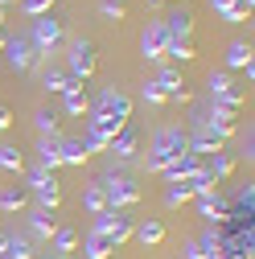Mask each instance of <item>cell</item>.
I'll return each instance as SVG.
<instances>
[{
  "mask_svg": "<svg viewBox=\"0 0 255 259\" xmlns=\"http://www.w3.org/2000/svg\"><path fill=\"white\" fill-rule=\"evenodd\" d=\"M128 123H132V99H128L123 91H115V87L99 91V99L87 107V127H91V132H99L107 144L123 132Z\"/></svg>",
  "mask_w": 255,
  "mask_h": 259,
  "instance_id": "6da1fadb",
  "label": "cell"
},
{
  "mask_svg": "<svg viewBox=\"0 0 255 259\" xmlns=\"http://www.w3.org/2000/svg\"><path fill=\"white\" fill-rule=\"evenodd\" d=\"M189 152V136L181 132V127H161V132L152 136V148H148V173H161L169 160H177V156H185Z\"/></svg>",
  "mask_w": 255,
  "mask_h": 259,
  "instance_id": "7a4b0ae2",
  "label": "cell"
},
{
  "mask_svg": "<svg viewBox=\"0 0 255 259\" xmlns=\"http://www.w3.org/2000/svg\"><path fill=\"white\" fill-rule=\"evenodd\" d=\"M91 231L107 235V239H111V247L119 251L128 239H132V231H136V218L128 214V210H103V214H95V226H91Z\"/></svg>",
  "mask_w": 255,
  "mask_h": 259,
  "instance_id": "3957f363",
  "label": "cell"
},
{
  "mask_svg": "<svg viewBox=\"0 0 255 259\" xmlns=\"http://www.w3.org/2000/svg\"><path fill=\"white\" fill-rule=\"evenodd\" d=\"M99 185H103L107 210H128V206H136V202H140V185H136L132 177H123V173H107Z\"/></svg>",
  "mask_w": 255,
  "mask_h": 259,
  "instance_id": "277c9868",
  "label": "cell"
},
{
  "mask_svg": "<svg viewBox=\"0 0 255 259\" xmlns=\"http://www.w3.org/2000/svg\"><path fill=\"white\" fill-rule=\"evenodd\" d=\"M29 189H33V198H37V210H58V198H62V189H58V177L41 165L29 169Z\"/></svg>",
  "mask_w": 255,
  "mask_h": 259,
  "instance_id": "5b68a950",
  "label": "cell"
},
{
  "mask_svg": "<svg viewBox=\"0 0 255 259\" xmlns=\"http://www.w3.org/2000/svg\"><path fill=\"white\" fill-rule=\"evenodd\" d=\"M235 115H239V111H231V107H218V103H214V107H210V111L198 119V127H202L206 136H214V140H222V144H227V140L235 136Z\"/></svg>",
  "mask_w": 255,
  "mask_h": 259,
  "instance_id": "8992f818",
  "label": "cell"
},
{
  "mask_svg": "<svg viewBox=\"0 0 255 259\" xmlns=\"http://www.w3.org/2000/svg\"><path fill=\"white\" fill-rule=\"evenodd\" d=\"M95 62H99V58H95V41L74 37V41H70V62H66V74L82 82V78H91V74H95Z\"/></svg>",
  "mask_w": 255,
  "mask_h": 259,
  "instance_id": "52a82bcc",
  "label": "cell"
},
{
  "mask_svg": "<svg viewBox=\"0 0 255 259\" xmlns=\"http://www.w3.org/2000/svg\"><path fill=\"white\" fill-rule=\"evenodd\" d=\"M58 41H62V21H58V17H50V13H46V17H37V21H33V37H29L33 54H37V58H46Z\"/></svg>",
  "mask_w": 255,
  "mask_h": 259,
  "instance_id": "ba28073f",
  "label": "cell"
},
{
  "mask_svg": "<svg viewBox=\"0 0 255 259\" xmlns=\"http://www.w3.org/2000/svg\"><path fill=\"white\" fill-rule=\"evenodd\" d=\"M210 99L218 103V107H231V111H239L243 107V91L235 87V78L227 74V70H218V74H210Z\"/></svg>",
  "mask_w": 255,
  "mask_h": 259,
  "instance_id": "9c48e42d",
  "label": "cell"
},
{
  "mask_svg": "<svg viewBox=\"0 0 255 259\" xmlns=\"http://www.w3.org/2000/svg\"><path fill=\"white\" fill-rule=\"evenodd\" d=\"M140 50H144L148 62H161V58H165V50H169V29H165V21H148V29L140 33Z\"/></svg>",
  "mask_w": 255,
  "mask_h": 259,
  "instance_id": "30bf717a",
  "label": "cell"
},
{
  "mask_svg": "<svg viewBox=\"0 0 255 259\" xmlns=\"http://www.w3.org/2000/svg\"><path fill=\"white\" fill-rule=\"evenodd\" d=\"M152 82H156V91L165 95V103H189V91H185V78H181L177 66H165Z\"/></svg>",
  "mask_w": 255,
  "mask_h": 259,
  "instance_id": "8fae6325",
  "label": "cell"
},
{
  "mask_svg": "<svg viewBox=\"0 0 255 259\" xmlns=\"http://www.w3.org/2000/svg\"><path fill=\"white\" fill-rule=\"evenodd\" d=\"M202 169V156H194V152H185V156H177V160H169V165L156 173V177H165V181H185V177H194Z\"/></svg>",
  "mask_w": 255,
  "mask_h": 259,
  "instance_id": "7c38bea8",
  "label": "cell"
},
{
  "mask_svg": "<svg viewBox=\"0 0 255 259\" xmlns=\"http://www.w3.org/2000/svg\"><path fill=\"white\" fill-rule=\"evenodd\" d=\"M5 54H9V66L13 70H29V66H33V46H29V37H9L5 41Z\"/></svg>",
  "mask_w": 255,
  "mask_h": 259,
  "instance_id": "4fadbf2b",
  "label": "cell"
},
{
  "mask_svg": "<svg viewBox=\"0 0 255 259\" xmlns=\"http://www.w3.org/2000/svg\"><path fill=\"white\" fill-rule=\"evenodd\" d=\"M198 214L214 226V222H222V218H227V198H222V193L214 189V193H202V198H198Z\"/></svg>",
  "mask_w": 255,
  "mask_h": 259,
  "instance_id": "5bb4252c",
  "label": "cell"
},
{
  "mask_svg": "<svg viewBox=\"0 0 255 259\" xmlns=\"http://www.w3.org/2000/svg\"><path fill=\"white\" fill-rule=\"evenodd\" d=\"M161 21L169 29V37H177V41H189V33H194V17H189V9H177V13L161 17Z\"/></svg>",
  "mask_w": 255,
  "mask_h": 259,
  "instance_id": "9a60e30c",
  "label": "cell"
},
{
  "mask_svg": "<svg viewBox=\"0 0 255 259\" xmlns=\"http://www.w3.org/2000/svg\"><path fill=\"white\" fill-rule=\"evenodd\" d=\"M136 144H140L136 127H123V132L107 144V152H115V160H132V156H136Z\"/></svg>",
  "mask_w": 255,
  "mask_h": 259,
  "instance_id": "2e32d148",
  "label": "cell"
},
{
  "mask_svg": "<svg viewBox=\"0 0 255 259\" xmlns=\"http://www.w3.org/2000/svg\"><path fill=\"white\" fill-rule=\"evenodd\" d=\"M111 239L107 235H99V231H87V239H82V255L87 259H111Z\"/></svg>",
  "mask_w": 255,
  "mask_h": 259,
  "instance_id": "e0dca14e",
  "label": "cell"
},
{
  "mask_svg": "<svg viewBox=\"0 0 255 259\" xmlns=\"http://www.w3.org/2000/svg\"><path fill=\"white\" fill-rule=\"evenodd\" d=\"M87 107H91V99H87L82 82H74L70 91H62V111L66 115H87Z\"/></svg>",
  "mask_w": 255,
  "mask_h": 259,
  "instance_id": "ac0fdd59",
  "label": "cell"
},
{
  "mask_svg": "<svg viewBox=\"0 0 255 259\" xmlns=\"http://www.w3.org/2000/svg\"><path fill=\"white\" fill-rule=\"evenodd\" d=\"M144 247H156V243H161L165 239V222L161 218H144V222H136V231H132Z\"/></svg>",
  "mask_w": 255,
  "mask_h": 259,
  "instance_id": "d6986e66",
  "label": "cell"
},
{
  "mask_svg": "<svg viewBox=\"0 0 255 259\" xmlns=\"http://www.w3.org/2000/svg\"><path fill=\"white\" fill-rule=\"evenodd\" d=\"M91 152H87V144L82 140H58V160H62V165H82V160H87Z\"/></svg>",
  "mask_w": 255,
  "mask_h": 259,
  "instance_id": "ffe728a7",
  "label": "cell"
},
{
  "mask_svg": "<svg viewBox=\"0 0 255 259\" xmlns=\"http://www.w3.org/2000/svg\"><path fill=\"white\" fill-rule=\"evenodd\" d=\"M29 231H33L37 239H46V243H50V239H54V231H58V222H54V214H50V210H37V206H33V214H29Z\"/></svg>",
  "mask_w": 255,
  "mask_h": 259,
  "instance_id": "44dd1931",
  "label": "cell"
},
{
  "mask_svg": "<svg viewBox=\"0 0 255 259\" xmlns=\"http://www.w3.org/2000/svg\"><path fill=\"white\" fill-rule=\"evenodd\" d=\"M222 62H227V70H247V66H251V46H247V41H231Z\"/></svg>",
  "mask_w": 255,
  "mask_h": 259,
  "instance_id": "7402d4cb",
  "label": "cell"
},
{
  "mask_svg": "<svg viewBox=\"0 0 255 259\" xmlns=\"http://www.w3.org/2000/svg\"><path fill=\"white\" fill-rule=\"evenodd\" d=\"M0 259H33V243H29L25 235H9V239H5V251H0Z\"/></svg>",
  "mask_w": 255,
  "mask_h": 259,
  "instance_id": "603a6c76",
  "label": "cell"
},
{
  "mask_svg": "<svg viewBox=\"0 0 255 259\" xmlns=\"http://www.w3.org/2000/svg\"><path fill=\"white\" fill-rule=\"evenodd\" d=\"M202 169H206L214 181H222V177H231V173H235V156H231V152H214Z\"/></svg>",
  "mask_w": 255,
  "mask_h": 259,
  "instance_id": "cb8c5ba5",
  "label": "cell"
},
{
  "mask_svg": "<svg viewBox=\"0 0 255 259\" xmlns=\"http://www.w3.org/2000/svg\"><path fill=\"white\" fill-rule=\"evenodd\" d=\"M189 198H194V185H189V177H185V181H169V189H165V206H169V210L185 206Z\"/></svg>",
  "mask_w": 255,
  "mask_h": 259,
  "instance_id": "d4e9b609",
  "label": "cell"
},
{
  "mask_svg": "<svg viewBox=\"0 0 255 259\" xmlns=\"http://www.w3.org/2000/svg\"><path fill=\"white\" fill-rule=\"evenodd\" d=\"M37 165L50 169V173L62 165V160H58V136H41V144H37Z\"/></svg>",
  "mask_w": 255,
  "mask_h": 259,
  "instance_id": "484cf974",
  "label": "cell"
},
{
  "mask_svg": "<svg viewBox=\"0 0 255 259\" xmlns=\"http://www.w3.org/2000/svg\"><path fill=\"white\" fill-rule=\"evenodd\" d=\"M50 243H54V251H58V255H70V251H78V235L70 231V226H58Z\"/></svg>",
  "mask_w": 255,
  "mask_h": 259,
  "instance_id": "4316f807",
  "label": "cell"
},
{
  "mask_svg": "<svg viewBox=\"0 0 255 259\" xmlns=\"http://www.w3.org/2000/svg\"><path fill=\"white\" fill-rule=\"evenodd\" d=\"M78 78H70L66 70H46V78H41V87L46 91H54V95H62V91H70Z\"/></svg>",
  "mask_w": 255,
  "mask_h": 259,
  "instance_id": "83f0119b",
  "label": "cell"
},
{
  "mask_svg": "<svg viewBox=\"0 0 255 259\" xmlns=\"http://www.w3.org/2000/svg\"><path fill=\"white\" fill-rule=\"evenodd\" d=\"M165 58H173V62H194V58H198V50H194V41H177V37H169Z\"/></svg>",
  "mask_w": 255,
  "mask_h": 259,
  "instance_id": "f1b7e54d",
  "label": "cell"
},
{
  "mask_svg": "<svg viewBox=\"0 0 255 259\" xmlns=\"http://www.w3.org/2000/svg\"><path fill=\"white\" fill-rule=\"evenodd\" d=\"M82 206H87L91 214H103V210H107V198H103V185H87V189H82Z\"/></svg>",
  "mask_w": 255,
  "mask_h": 259,
  "instance_id": "f546056e",
  "label": "cell"
},
{
  "mask_svg": "<svg viewBox=\"0 0 255 259\" xmlns=\"http://www.w3.org/2000/svg\"><path fill=\"white\" fill-rule=\"evenodd\" d=\"M25 206H29V198H25L21 189H0V210H5V214H13V210H25Z\"/></svg>",
  "mask_w": 255,
  "mask_h": 259,
  "instance_id": "4dcf8cb0",
  "label": "cell"
},
{
  "mask_svg": "<svg viewBox=\"0 0 255 259\" xmlns=\"http://www.w3.org/2000/svg\"><path fill=\"white\" fill-rule=\"evenodd\" d=\"M0 169H5V173H17V169H21V152H17V144H0Z\"/></svg>",
  "mask_w": 255,
  "mask_h": 259,
  "instance_id": "1f68e13d",
  "label": "cell"
},
{
  "mask_svg": "<svg viewBox=\"0 0 255 259\" xmlns=\"http://www.w3.org/2000/svg\"><path fill=\"white\" fill-rule=\"evenodd\" d=\"M33 123H37V132H41V136H54V127H58V111H46V107H41V111L33 115Z\"/></svg>",
  "mask_w": 255,
  "mask_h": 259,
  "instance_id": "d6a6232c",
  "label": "cell"
},
{
  "mask_svg": "<svg viewBox=\"0 0 255 259\" xmlns=\"http://www.w3.org/2000/svg\"><path fill=\"white\" fill-rule=\"evenodd\" d=\"M99 13L111 17V21H123L128 17V5H123V0H99Z\"/></svg>",
  "mask_w": 255,
  "mask_h": 259,
  "instance_id": "836d02e7",
  "label": "cell"
},
{
  "mask_svg": "<svg viewBox=\"0 0 255 259\" xmlns=\"http://www.w3.org/2000/svg\"><path fill=\"white\" fill-rule=\"evenodd\" d=\"M21 9H25L29 17H46V13L54 9V0H21Z\"/></svg>",
  "mask_w": 255,
  "mask_h": 259,
  "instance_id": "e575fe53",
  "label": "cell"
},
{
  "mask_svg": "<svg viewBox=\"0 0 255 259\" xmlns=\"http://www.w3.org/2000/svg\"><path fill=\"white\" fill-rule=\"evenodd\" d=\"M140 99H144L148 107H161V103H165V95L156 91V82H144V91H140Z\"/></svg>",
  "mask_w": 255,
  "mask_h": 259,
  "instance_id": "d590c367",
  "label": "cell"
},
{
  "mask_svg": "<svg viewBox=\"0 0 255 259\" xmlns=\"http://www.w3.org/2000/svg\"><path fill=\"white\" fill-rule=\"evenodd\" d=\"M194 243H198L206 255H214V251H218V231H214V226H206V235H202V239H194Z\"/></svg>",
  "mask_w": 255,
  "mask_h": 259,
  "instance_id": "8d00e7d4",
  "label": "cell"
},
{
  "mask_svg": "<svg viewBox=\"0 0 255 259\" xmlns=\"http://www.w3.org/2000/svg\"><path fill=\"white\" fill-rule=\"evenodd\" d=\"M82 144H87V152H107V140H103L99 132H91V127H87V140H82Z\"/></svg>",
  "mask_w": 255,
  "mask_h": 259,
  "instance_id": "74e56055",
  "label": "cell"
},
{
  "mask_svg": "<svg viewBox=\"0 0 255 259\" xmlns=\"http://www.w3.org/2000/svg\"><path fill=\"white\" fill-rule=\"evenodd\" d=\"M181 259H206V251H202V247H198L194 239H189V243L181 247Z\"/></svg>",
  "mask_w": 255,
  "mask_h": 259,
  "instance_id": "f35d334b",
  "label": "cell"
},
{
  "mask_svg": "<svg viewBox=\"0 0 255 259\" xmlns=\"http://www.w3.org/2000/svg\"><path fill=\"white\" fill-rule=\"evenodd\" d=\"M9 127H13V107L0 103V132H9Z\"/></svg>",
  "mask_w": 255,
  "mask_h": 259,
  "instance_id": "ab89813d",
  "label": "cell"
},
{
  "mask_svg": "<svg viewBox=\"0 0 255 259\" xmlns=\"http://www.w3.org/2000/svg\"><path fill=\"white\" fill-rule=\"evenodd\" d=\"M148 5H177V0H148Z\"/></svg>",
  "mask_w": 255,
  "mask_h": 259,
  "instance_id": "60d3db41",
  "label": "cell"
},
{
  "mask_svg": "<svg viewBox=\"0 0 255 259\" xmlns=\"http://www.w3.org/2000/svg\"><path fill=\"white\" fill-rule=\"evenodd\" d=\"M5 239H9V231H0V251H5Z\"/></svg>",
  "mask_w": 255,
  "mask_h": 259,
  "instance_id": "b9f144b4",
  "label": "cell"
},
{
  "mask_svg": "<svg viewBox=\"0 0 255 259\" xmlns=\"http://www.w3.org/2000/svg\"><path fill=\"white\" fill-rule=\"evenodd\" d=\"M41 259H66V255H58V251H54V255H41Z\"/></svg>",
  "mask_w": 255,
  "mask_h": 259,
  "instance_id": "7bdbcfd3",
  "label": "cell"
},
{
  "mask_svg": "<svg viewBox=\"0 0 255 259\" xmlns=\"http://www.w3.org/2000/svg\"><path fill=\"white\" fill-rule=\"evenodd\" d=\"M5 41H9V37H5V33H0V54H5Z\"/></svg>",
  "mask_w": 255,
  "mask_h": 259,
  "instance_id": "ee69618b",
  "label": "cell"
},
{
  "mask_svg": "<svg viewBox=\"0 0 255 259\" xmlns=\"http://www.w3.org/2000/svg\"><path fill=\"white\" fill-rule=\"evenodd\" d=\"M9 5H13V0H0V9H9Z\"/></svg>",
  "mask_w": 255,
  "mask_h": 259,
  "instance_id": "f6af8a7d",
  "label": "cell"
},
{
  "mask_svg": "<svg viewBox=\"0 0 255 259\" xmlns=\"http://www.w3.org/2000/svg\"><path fill=\"white\" fill-rule=\"evenodd\" d=\"M0 21H5V9H0Z\"/></svg>",
  "mask_w": 255,
  "mask_h": 259,
  "instance_id": "bcb514c9",
  "label": "cell"
}]
</instances>
